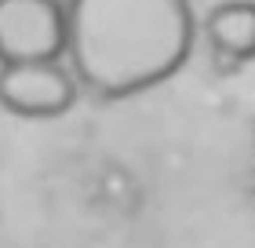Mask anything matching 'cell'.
<instances>
[{"label": "cell", "mask_w": 255, "mask_h": 248, "mask_svg": "<svg viewBox=\"0 0 255 248\" xmlns=\"http://www.w3.org/2000/svg\"><path fill=\"white\" fill-rule=\"evenodd\" d=\"M190 0H66V58L77 84L121 102L164 84L190 62Z\"/></svg>", "instance_id": "6da1fadb"}, {"label": "cell", "mask_w": 255, "mask_h": 248, "mask_svg": "<svg viewBox=\"0 0 255 248\" xmlns=\"http://www.w3.org/2000/svg\"><path fill=\"white\" fill-rule=\"evenodd\" d=\"M204 37L215 55L248 62L255 58V4L252 0H223L204 15Z\"/></svg>", "instance_id": "277c9868"}, {"label": "cell", "mask_w": 255, "mask_h": 248, "mask_svg": "<svg viewBox=\"0 0 255 248\" xmlns=\"http://www.w3.org/2000/svg\"><path fill=\"white\" fill-rule=\"evenodd\" d=\"M66 55V4L0 0V66L59 62Z\"/></svg>", "instance_id": "7a4b0ae2"}, {"label": "cell", "mask_w": 255, "mask_h": 248, "mask_svg": "<svg viewBox=\"0 0 255 248\" xmlns=\"http://www.w3.org/2000/svg\"><path fill=\"white\" fill-rule=\"evenodd\" d=\"M77 77L62 62H15L0 66V106L15 117L48 121L69 113L77 102Z\"/></svg>", "instance_id": "3957f363"}]
</instances>
